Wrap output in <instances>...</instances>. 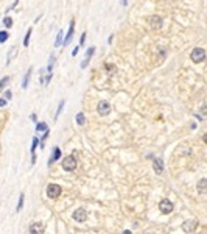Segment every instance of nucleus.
<instances>
[{"label": "nucleus", "mask_w": 207, "mask_h": 234, "mask_svg": "<svg viewBox=\"0 0 207 234\" xmlns=\"http://www.w3.org/2000/svg\"><path fill=\"white\" fill-rule=\"evenodd\" d=\"M190 58H192L193 63H201V61H204V58H206L204 49H201V47H198V49H193L192 53H190Z\"/></svg>", "instance_id": "2"}, {"label": "nucleus", "mask_w": 207, "mask_h": 234, "mask_svg": "<svg viewBox=\"0 0 207 234\" xmlns=\"http://www.w3.org/2000/svg\"><path fill=\"white\" fill-rule=\"evenodd\" d=\"M109 111H111V106H109V103L105 101V100H101L98 103V114L100 116H108Z\"/></svg>", "instance_id": "6"}, {"label": "nucleus", "mask_w": 207, "mask_h": 234, "mask_svg": "<svg viewBox=\"0 0 207 234\" xmlns=\"http://www.w3.org/2000/svg\"><path fill=\"white\" fill-rule=\"evenodd\" d=\"M73 30H75V20L72 19V20H70V27H69V31H67V36H66V38H64V41H63V45H67V44L72 41Z\"/></svg>", "instance_id": "8"}, {"label": "nucleus", "mask_w": 207, "mask_h": 234, "mask_svg": "<svg viewBox=\"0 0 207 234\" xmlns=\"http://www.w3.org/2000/svg\"><path fill=\"white\" fill-rule=\"evenodd\" d=\"M8 38H10V34L6 33V31H0V42H2V44H3Z\"/></svg>", "instance_id": "27"}, {"label": "nucleus", "mask_w": 207, "mask_h": 234, "mask_svg": "<svg viewBox=\"0 0 207 234\" xmlns=\"http://www.w3.org/2000/svg\"><path fill=\"white\" fill-rule=\"evenodd\" d=\"M150 25H151V28H154V30L161 28V27H162V17H159V16H151V17H150Z\"/></svg>", "instance_id": "9"}, {"label": "nucleus", "mask_w": 207, "mask_h": 234, "mask_svg": "<svg viewBox=\"0 0 207 234\" xmlns=\"http://www.w3.org/2000/svg\"><path fill=\"white\" fill-rule=\"evenodd\" d=\"M206 186H207V180H206V178H203V180H199V183H198V190H199V194H201V195H204L206 192H207Z\"/></svg>", "instance_id": "16"}, {"label": "nucleus", "mask_w": 207, "mask_h": 234, "mask_svg": "<svg viewBox=\"0 0 207 234\" xmlns=\"http://www.w3.org/2000/svg\"><path fill=\"white\" fill-rule=\"evenodd\" d=\"M16 55H17V47H13V49H11V52H10V55H8V59H6V61H8V64L11 63L13 59H14V56H16Z\"/></svg>", "instance_id": "20"}, {"label": "nucleus", "mask_w": 207, "mask_h": 234, "mask_svg": "<svg viewBox=\"0 0 207 234\" xmlns=\"http://www.w3.org/2000/svg\"><path fill=\"white\" fill-rule=\"evenodd\" d=\"M31 33H33V28L30 27V28L27 30V33H25V39H24V47H28V45H30V38H31Z\"/></svg>", "instance_id": "18"}, {"label": "nucleus", "mask_w": 207, "mask_h": 234, "mask_svg": "<svg viewBox=\"0 0 207 234\" xmlns=\"http://www.w3.org/2000/svg\"><path fill=\"white\" fill-rule=\"evenodd\" d=\"M11 97H13V94H11V91H6V92H5V98H6V100H10Z\"/></svg>", "instance_id": "30"}, {"label": "nucleus", "mask_w": 207, "mask_h": 234, "mask_svg": "<svg viewBox=\"0 0 207 234\" xmlns=\"http://www.w3.org/2000/svg\"><path fill=\"white\" fill-rule=\"evenodd\" d=\"M24 198H25V195L24 194H20V197H19V201H17V208H16V211L19 212L20 209L24 208Z\"/></svg>", "instance_id": "22"}, {"label": "nucleus", "mask_w": 207, "mask_h": 234, "mask_svg": "<svg viewBox=\"0 0 207 234\" xmlns=\"http://www.w3.org/2000/svg\"><path fill=\"white\" fill-rule=\"evenodd\" d=\"M64 100H61L59 101V106H58V109H56V114H55V120H58V117H59V114L63 113V109H64Z\"/></svg>", "instance_id": "19"}, {"label": "nucleus", "mask_w": 207, "mask_h": 234, "mask_svg": "<svg viewBox=\"0 0 207 234\" xmlns=\"http://www.w3.org/2000/svg\"><path fill=\"white\" fill-rule=\"evenodd\" d=\"M3 25L6 27V28H11V27H13V19L6 16V17L3 19Z\"/></svg>", "instance_id": "24"}, {"label": "nucleus", "mask_w": 207, "mask_h": 234, "mask_svg": "<svg viewBox=\"0 0 207 234\" xmlns=\"http://www.w3.org/2000/svg\"><path fill=\"white\" fill-rule=\"evenodd\" d=\"M78 50H80V47H75V49H73V52H72L73 56H77V55H78Z\"/></svg>", "instance_id": "31"}, {"label": "nucleus", "mask_w": 207, "mask_h": 234, "mask_svg": "<svg viewBox=\"0 0 207 234\" xmlns=\"http://www.w3.org/2000/svg\"><path fill=\"white\" fill-rule=\"evenodd\" d=\"M31 72H33V67H28V70H27L25 77L22 80V89H27L28 87V81H30V77H31Z\"/></svg>", "instance_id": "14"}, {"label": "nucleus", "mask_w": 207, "mask_h": 234, "mask_svg": "<svg viewBox=\"0 0 207 234\" xmlns=\"http://www.w3.org/2000/svg\"><path fill=\"white\" fill-rule=\"evenodd\" d=\"M61 166H63V169L66 172H72V170L77 169V159H75V156L69 155V156H66L63 159V164H61Z\"/></svg>", "instance_id": "1"}, {"label": "nucleus", "mask_w": 207, "mask_h": 234, "mask_svg": "<svg viewBox=\"0 0 207 234\" xmlns=\"http://www.w3.org/2000/svg\"><path fill=\"white\" fill-rule=\"evenodd\" d=\"M30 119H31L33 122H36V120H38V117H36V114H31V116H30Z\"/></svg>", "instance_id": "32"}, {"label": "nucleus", "mask_w": 207, "mask_h": 234, "mask_svg": "<svg viewBox=\"0 0 207 234\" xmlns=\"http://www.w3.org/2000/svg\"><path fill=\"white\" fill-rule=\"evenodd\" d=\"M47 136H48V130H45V131H44V136L41 137V142H39V144H41V148L45 147V139H47Z\"/></svg>", "instance_id": "26"}, {"label": "nucleus", "mask_w": 207, "mask_h": 234, "mask_svg": "<svg viewBox=\"0 0 207 234\" xmlns=\"http://www.w3.org/2000/svg\"><path fill=\"white\" fill-rule=\"evenodd\" d=\"M201 114L206 116V105H203V108H201Z\"/></svg>", "instance_id": "33"}, {"label": "nucleus", "mask_w": 207, "mask_h": 234, "mask_svg": "<svg viewBox=\"0 0 207 234\" xmlns=\"http://www.w3.org/2000/svg\"><path fill=\"white\" fill-rule=\"evenodd\" d=\"M94 52H95V47H89V49H87V52H86V59L81 63V69H86V67L89 66V61H91Z\"/></svg>", "instance_id": "10"}, {"label": "nucleus", "mask_w": 207, "mask_h": 234, "mask_svg": "<svg viewBox=\"0 0 207 234\" xmlns=\"http://www.w3.org/2000/svg\"><path fill=\"white\" fill-rule=\"evenodd\" d=\"M153 167H154V172H156V173L161 175L162 172H164V162H162V159H154Z\"/></svg>", "instance_id": "13"}, {"label": "nucleus", "mask_w": 207, "mask_h": 234, "mask_svg": "<svg viewBox=\"0 0 207 234\" xmlns=\"http://www.w3.org/2000/svg\"><path fill=\"white\" fill-rule=\"evenodd\" d=\"M196 226H198V220H185L182 225V230L185 233H195Z\"/></svg>", "instance_id": "4"}, {"label": "nucleus", "mask_w": 207, "mask_h": 234, "mask_svg": "<svg viewBox=\"0 0 207 234\" xmlns=\"http://www.w3.org/2000/svg\"><path fill=\"white\" fill-rule=\"evenodd\" d=\"M36 130H38V131H45V130H48V128H47V123L38 122V123H36Z\"/></svg>", "instance_id": "23"}, {"label": "nucleus", "mask_w": 207, "mask_h": 234, "mask_svg": "<svg viewBox=\"0 0 207 234\" xmlns=\"http://www.w3.org/2000/svg\"><path fill=\"white\" fill-rule=\"evenodd\" d=\"M159 209H161L162 214H170V212L173 211V203L170 200H162L159 203Z\"/></svg>", "instance_id": "5"}, {"label": "nucleus", "mask_w": 207, "mask_h": 234, "mask_svg": "<svg viewBox=\"0 0 207 234\" xmlns=\"http://www.w3.org/2000/svg\"><path fill=\"white\" fill-rule=\"evenodd\" d=\"M30 233L41 234V233H44V226L41 225V223H31V226H30Z\"/></svg>", "instance_id": "15"}, {"label": "nucleus", "mask_w": 207, "mask_h": 234, "mask_svg": "<svg viewBox=\"0 0 207 234\" xmlns=\"http://www.w3.org/2000/svg\"><path fill=\"white\" fill-rule=\"evenodd\" d=\"M6 103H8V100H6V98H0V108H3Z\"/></svg>", "instance_id": "29"}, {"label": "nucleus", "mask_w": 207, "mask_h": 234, "mask_svg": "<svg viewBox=\"0 0 207 234\" xmlns=\"http://www.w3.org/2000/svg\"><path fill=\"white\" fill-rule=\"evenodd\" d=\"M59 158H61V148H59V147H55V148H53V155L50 156V159H48V164L52 166V164L56 162Z\"/></svg>", "instance_id": "12"}, {"label": "nucleus", "mask_w": 207, "mask_h": 234, "mask_svg": "<svg viewBox=\"0 0 207 234\" xmlns=\"http://www.w3.org/2000/svg\"><path fill=\"white\" fill-rule=\"evenodd\" d=\"M63 38H64V34H63V31L59 30V31H58V36H56V39H55V47H56V49H58V47H61V45H63V41H64Z\"/></svg>", "instance_id": "17"}, {"label": "nucleus", "mask_w": 207, "mask_h": 234, "mask_svg": "<svg viewBox=\"0 0 207 234\" xmlns=\"http://www.w3.org/2000/svg\"><path fill=\"white\" fill-rule=\"evenodd\" d=\"M38 145H39V137H33V142H31V162L34 164L36 162V148H38Z\"/></svg>", "instance_id": "11"}, {"label": "nucleus", "mask_w": 207, "mask_h": 234, "mask_svg": "<svg viewBox=\"0 0 207 234\" xmlns=\"http://www.w3.org/2000/svg\"><path fill=\"white\" fill-rule=\"evenodd\" d=\"M61 195V186L58 184H48L47 186V197L48 198H58Z\"/></svg>", "instance_id": "3"}, {"label": "nucleus", "mask_w": 207, "mask_h": 234, "mask_svg": "<svg viewBox=\"0 0 207 234\" xmlns=\"http://www.w3.org/2000/svg\"><path fill=\"white\" fill-rule=\"evenodd\" d=\"M86 218H87V214H86L84 209H77V211L73 212V220H77V222L83 223Z\"/></svg>", "instance_id": "7"}, {"label": "nucleus", "mask_w": 207, "mask_h": 234, "mask_svg": "<svg viewBox=\"0 0 207 234\" xmlns=\"http://www.w3.org/2000/svg\"><path fill=\"white\" fill-rule=\"evenodd\" d=\"M10 83V77H5V78H2L0 80V91H3V87Z\"/></svg>", "instance_id": "25"}, {"label": "nucleus", "mask_w": 207, "mask_h": 234, "mask_svg": "<svg viewBox=\"0 0 207 234\" xmlns=\"http://www.w3.org/2000/svg\"><path fill=\"white\" fill-rule=\"evenodd\" d=\"M84 42H86V33H83V34H81V38H80V44L83 45Z\"/></svg>", "instance_id": "28"}, {"label": "nucleus", "mask_w": 207, "mask_h": 234, "mask_svg": "<svg viewBox=\"0 0 207 234\" xmlns=\"http://www.w3.org/2000/svg\"><path fill=\"white\" fill-rule=\"evenodd\" d=\"M84 122H86V117H84V114H83V113H78V114H77V123L83 127V125H84Z\"/></svg>", "instance_id": "21"}]
</instances>
